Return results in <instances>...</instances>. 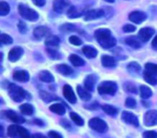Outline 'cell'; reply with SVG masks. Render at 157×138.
I'll list each match as a JSON object with an SVG mask.
<instances>
[{"mask_svg":"<svg viewBox=\"0 0 157 138\" xmlns=\"http://www.w3.org/2000/svg\"><path fill=\"white\" fill-rule=\"evenodd\" d=\"M128 71L131 74H139L140 72V66L137 62H131L128 65Z\"/></svg>","mask_w":157,"mask_h":138,"instance_id":"cell-32","label":"cell"},{"mask_svg":"<svg viewBox=\"0 0 157 138\" xmlns=\"http://www.w3.org/2000/svg\"><path fill=\"white\" fill-rule=\"evenodd\" d=\"M67 13L68 18H70V19H74V18H78V17L82 16V11L78 10L76 7H70V8L67 10Z\"/></svg>","mask_w":157,"mask_h":138,"instance_id":"cell-31","label":"cell"},{"mask_svg":"<svg viewBox=\"0 0 157 138\" xmlns=\"http://www.w3.org/2000/svg\"><path fill=\"white\" fill-rule=\"evenodd\" d=\"M77 92H78V97H80L83 101H89L91 99V97H92V96L89 93V91H87L82 85H78L77 86Z\"/></svg>","mask_w":157,"mask_h":138,"instance_id":"cell-20","label":"cell"},{"mask_svg":"<svg viewBox=\"0 0 157 138\" xmlns=\"http://www.w3.org/2000/svg\"><path fill=\"white\" fill-rule=\"evenodd\" d=\"M34 123L39 124V125H43V121H41L40 120H34Z\"/></svg>","mask_w":157,"mask_h":138,"instance_id":"cell-53","label":"cell"},{"mask_svg":"<svg viewBox=\"0 0 157 138\" xmlns=\"http://www.w3.org/2000/svg\"><path fill=\"white\" fill-rule=\"evenodd\" d=\"M96 80H97V78H96L94 75H93V74L88 75V76L85 78V80H84V87H85V89H86L87 91H89V92L93 91L94 88Z\"/></svg>","mask_w":157,"mask_h":138,"instance_id":"cell-17","label":"cell"},{"mask_svg":"<svg viewBox=\"0 0 157 138\" xmlns=\"http://www.w3.org/2000/svg\"><path fill=\"white\" fill-rule=\"evenodd\" d=\"M102 64H103L104 67L112 68V67H115V66H116L117 61H116V59H115L113 57L105 55V56L102 57Z\"/></svg>","mask_w":157,"mask_h":138,"instance_id":"cell-21","label":"cell"},{"mask_svg":"<svg viewBox=\"0 0 157 138\" xmlns=\"http://www.w3.org/2000/svg\"><path fill=\"white\" fill-rule=\"evenodd\" d=\"M63 95H64L65 98L69 103H71V104L76 103L77 98H76V96L74 94V91H73V89L71 88L70 85H64V87H63Z\"/></svg>","mask_w":157,"mask_h":138,"instance_id":"cell-14","label":"cell"},{"mask_svg":"<svg viewBox=\"0 0 157 138\" xmlns=\"http://www.w3.org/2000/svg\"><path fill=\"white\" fill-rule=\"evenodd\" d=\"M143 77L145 82H147L148 84L151 85H155L157 84V76L156 74H153L148 71H145L143 73Z\"/></svg>","mask_w":157,"mask_h":138,"instance_id":"cell-22","label":"cell"},{"mask_svg":"<svg viewBox=\"0 0 157 138\" xmlns=\"http://www.w3.org/2000/svg\"><path fill=\"white\" fill-rule=\"evenodd\" d=\"M85 108H90V109H95V108H98V103H97V102H94V103H93L92 105H90L89 107L85 106Z\"/></svg>","mask_w":157,"mask_h":138,"instance_id":"cell-49","label":"cell"},{"mask_svg":"<svg viewBox=\"0 0 157 138\" xmlns=\"http://www.w3.org/2000/svg\"><path fill=\"white\" fill-rule=\"evenodd\" d=\"M94 36H95V39L97 40V42L101 45V46L105 49L111 48V47L115 46L117 44L116 38L112 35L110 30H108V29L102 28V29L96 30L94 33Z\"/></svg>","mask_w":157,"mask_h":138,"instance_id":"cell-1","label":"cell"},{"mask_svg":"<svg viewBox=\"0 0 157 138\" xmlns=\"http://www.w3.org/2000/svg\"><path fill=\"white\" fill-rule=\"evenodd\" d=\"M142 135L143 138H157V132L154 131H146Z\"/></svg>","mask_w":157,"mask_h":138,"instance_id":"cell-43","label":"cell"},{"mask_svg":"<svg viewBox=\"0 0 157 138\" xmlns=\"http://www.w3.org/2000/svg\"><path fill=\"white\" fill-rule=\"evenodd\" d=\"M151 45H152V48L157 50V35L153 38L152 42H151Z\"/></svg>","mask_w":157,"mask_h":138,"instance_id":"cell-50","label":"cell"},{"mask_svg":"<svg viewBox=\"0 0 157 138\" xmlns=\"http://www.w3.org/2000/svg\"><path fill=\"white\" fill-rule=\"evenodd\" d=\"M33 2L34 5L39 6V7H43L45 4V0H33Z\"/></svg>","mask_w":157,"mask_h":138,"instance_id":"cell-48","label":"cell"},{"mask_svg":"<svg viewBox=\"0 0 157 138\" xmlns=\"http://www.w3.org/2000/svg\"><path fill=\"white\" fill-rule=\"evenodd\" d=\"M89 126L93 130H94L98 132H105L108 130V126H107L106 122L99 118H93L92 120H90Z\"/></svg>","mask_w":157,"mask_h":138,"instance_id":"cell-6","label":"cell"},{"mask_svg":"<svg viewBox=\"0 0 157 138\" xmlns=\"http://www.w3.org/2000/svg\"><path fill=\"white\" fill-rule=\"evenodd\" d=\"M145 71H148V72L157 75V64L146 63L145 64Z\"/></svg>","mask_w":157,"mask_h":138,"instance_id":"cell-39","label":"cell"},{"mask_svg":"<svg viewBox=\"0 0 157 138\" xmlns=\"http://www.w3.org/2000/svg\"><path fill=\"white\" fill-rule=\"evenodd\" d=\"M121 118H122V120L125 122H127V123H128L130 125H133L135 127L139 126V120H138V118L133 113H131L129 111H123V113L121 115Z\"/></svg>","mask_w":157,"mask_h":138,"instance_id":"cell-10","label":"cell"},{"mask_svg":"<svg viewBox=\"0 0 157 138\" xmlns=\"http://www.w3.org/2000/svg\"><path fill=\"white\" fill-rule=\"evenodd\" d=\"M61 125H63L66 129H67V126L68 127V128H70V125H69V123L66 120H61Z\"/></svg>","mask_w":157,"mask_h":138,"instance_id":"cell-51","label":"cell"},{"mask_svg":"<svg viewBox=\"0 0 157 138\" xmlns=\"http://www.w3.org/2000/svg\"><path fill=\"white\" fill-rule=\"evenodd\" d=\"M147 18V15L142 12V11H139V10H136V11H133L129 14L128 16V19L130 22H135L137 24H140L141 22H143Z\"/></svg>","mask_w":157,"mask_h":138,"instance_id":"cell-11","label":"cell"},{"mask_svg":"<svg viewBox=\"0 0 157 138\" xmlns=\"http://www.w3.org/2000/svg\"><path fill=\"white\" fill-rule=\"evenodd\" d=\"M46 52H47L48 56L53 59H56V58L60 57V55L55 48H46Z\"/></svg>","mask_w":157,"mask_h":138,"instance_id":"cell-40","label":"cell"},{"mask_svg":"<svg viewBox=\"0 0 157 138\" xmlns=\"http://www.w3.org/2000/svg\"><path fill=\"white\" fill-rule=\"evenodd\" d=\"M144 124L146 126L157 125V110H149L144 116Z\"/></svg>","mask_w":157,"mask_h":138,"instance_id":"cell-8","label":"cell"},{"mask_svg":"<svg viewBox=\"0 0 157 138\" xmlns=\"http://www.w3.org/2000/svg\"><path fill=\"white\" fill-rule=\"evenodd\" d=\"M69 61L75 67H81L84 65V60L81 57H78V55H75V54H72L69 56Z\"/></svg>","mask_w":157,"mask_h":138,"instance_id":"cell-27","label":"cell"},{"mask_svg":"<svg viewBox=\"0 0 157 138\" xmlns=\"http://www.w3.org/2000/svg\"><path fill=\"white\" fill-rule=\"evenodd\" d=\"M125 104H126V107L128 108H136V105H137V102H136V100L134 98L128 97Z\"/></svg>","mask_w":157,"mask_h":138,"instance_id":"cell-42","label":"cell"},{"mask_svg":"<svg viewBox=\"0 0 157 138\" xmlns=\"http://www.w3.org/2000/svg\"><path fill=\"white\" fill-rule=\"evenodd\" d=\"M69 0H54L53 2V10L57 13H62L65 10L67 11V10L70 8Z\"/></svg>","mask_w":157,"mask_h":138,"instance_id":"cell-7","label":"cell"},{"mask_svg":"<svg viewBox=\"0 0 157 138\" xmlns=\"http://www.w3.org/2000/svg\"><path fill=\"white\" fill-rule=\"evenodd\" d=\"M48 136H49V138H63L60 133H58V132H56L55 131L49 132H48Z\"/></svg>","mask_w":157,"mask_h":138,"instance_id":"cell-47","label":"cell"},{"mask_svg":"<svg viewBox=\"0 0 157 138\" xmlns=\"http://www.w3.org/2000/svg\"><path fill=\"white\" fill-rule=\"evenodd\" d=\"M33 35L37 39H42L44 37H49L50 36V30L45 26H39L34 29Z\"/></svg>","mask_w":157,"mask_h":138,"instance_id":"cell-16","label":"cell"},{"mask_svg":"<svg viewBox=\"0 0 157 138\" xmlns=\"http://www.w3.org/2000/svg\"><path fill=\"white\" fill-rule=\"evenodd\" d=\"M39 79L44 83H53L55 80L54 76L48 71H42L39 73Z\"/></svg>","mask_w":157,"mask_h":138,"instance_id":"cell-24","label":"cell"},{"mask_svg":"<svg viewBox=\"0 0 157 138\" xmlns=\"http://www.w3.org/2000/svg\"><path fill=\"white\" fill-rule=\"evenodd\" d=\"M8 91L10 97L16 102H21L26 97V92L20 86L16 85L15 84H9L8 85Z\"/></svg>","mask_w":157,"mask_h":138,"instance_id":"cell-3","label":"cell"},{"mask_svg":"<svg viewBox=\"0 0 157 138\" xmlns=\"http://www.w3.org/2000/svg\"><path fill=\"white\" fill-rule=\"evenodd\" d=\"M154 34V30L152 28H149V27H145L140 30L139 32V39L141 42H148L151 36Z\"/></svg>","mask_w":157,"mask_h":138,"instance_id":"cell-12","label":"cell"},{"mask_svg":"<svg viewBox=\"0 0 157 138\" xmlns=\"http://www.w3.org/2000/svg\"><path fill=\"white\" fill-rule=\"evenodd\" d=\"M60 39L56 35H50L45 40V45L47 48H56L59 45Z\"/></svg>","mask_w":157,"mask_h":138,"instance_id":"cell-18","label":"cell"},{"mask_svg":"<svg viewBox=\"0 0 157 138\" xmlns=\"http://www.w3.org/2000/svg\"><path fill=\"white\" fill-rule=\"evenodd\" d=\"M13 78L18 82H28L30 76L29 73L25 71H16L13 73Z\"/></svg>","mask_w":157,"mask_h":138,"instance_id":"cell-19","label":"cell"},{"mask_svg":"<svg viewBox=\"0 0 157 138\" xmlns=\"http://www.w3.org/2000/svg\"><path fill=\"white\" fill-rule=\"evenodd\" d=\"M49 109L51 111H53L54 113L57 114V115H64L66 112V108L63 105L61 104H53L52 106H50Z\"/></svg>","mask_w":157,"mask_h":138,"instance_id":"cell-28","label":"cell"},{"mask_svg":"<svg viewBox=\"0 0 157 138\" xmlns=\"http://www.w3.org/2000/svg\"><path fill=\"white\" fill-rule=\"evenodd\" d=\"M105 16V10H92L85 13L84 20L85 21H94L96 19H99L101 17Z\"/></svg>","mask_w":157,"mask_h":138,"instance_id":"cell-13","label":"cell"},{"mask_svg":"<svg viewBox=\"0 0 157 138\" xmlns=\"http://www.w3.org/2000/svg\"><path fill=\"white\" fill-rule=\"evenodd\" d=\"M0 42H1V44H3V45H10L13 43V40L9 34H1V35H0Z\"/></svg>","mask_w":157,"mask_h":138,"instance_id":"cell-38","label":"cell"},{"mask_svg":"<svg viewBox=\"0 0 157 138\" xmlns=\"http://www.w3.org/2000/svg\"><path fill=\"white\" fill-rule=\"evenodd\" d=\"M19 12L21 14V16L27 21L35 22L39 18V15L35 10H33V9L29 8L28 6L24 5V4L19 5Z\"/></svg>","mask_w":157,"mask_h":138,"instance_id":"cell-4","label":"cell"},{"mask_svg":"<svg viewBox=\"0 0 157 138\" xmlns=\"http://www.w3.org/2000/svg\"><path fill=\"white\" fill-rule=\"evenodd\" d=\"M21 112L24 115H33V107L30 104H22L20 107Z\"/></svg>","mask_w":157,"mask_h":138,"instance_id":"cell-33","label":"cell"},{"mask_svg":"<svg viewBox=\"0 0 157 138\" xmlns=\"http://www.w3.org/2000/svg\"><path fill=\"white\" fill-rule=\"evenodd\" d=\"M125 43L127 44V45H128L130 47H132V48H140V46H141V44H140V42L138 40V39H136L135 37H133V36H130V37H128L126 40H125Z\"/></svg>","mask_w":157,"mask_h":138,"instance_id":"cell-29","label":"cell"},{"mask_svg":"<svg viewBox=\"0 0 157 138\" xmlns=\"http://www.w3.org/2000/svg\"><path fill=\"white\" fill-rule=\"evenodd\" d=\"M82 52L88 58H94L97 56V50L95 48H94L93 46H90V45L83 46Z\"/></svg>","mask_w":157,"mask_h":138,"instance_id":"cell-23","label":"cell"},{"mask_svg":"<svg viewBox=\"0 0 157 138\" xmlns=\"http://www.w3.org/2000/svg\"><path fill=\"white\" fill-rule=\"evenodd\" d=\"M135 30H136V27L133 26L132 24H126V25L123 27V31H124L125 33H133Z\"/></svg>","mask_w":157,"mask_h":138,"instance_id":"cell-45","label":"cell"},{"mask_svg":"<svg viewBox=\"0 0 157 138\" xmlns=\"http://www.w3.org/2000/svg\"><path fill=\"white\" fill-rule=\"evenodd\" d=\"M102 109L108 115H116L117 113V108L111 106V105H103L102 106Z\"/></svg>","mask_w":157,"mask_h":138,"instance_id":"cell-34","label":"cell"},{"mask_svg":"<svg viewBox=\"0 0 157 138\" xmlns=\"http://www.w3.org/2000/svg\"><path fill=\"white\" fill-rule=\"evenodd\" d=\"M40 97L46 103H49V102H52V101L58 99V97L56 95L50 94V93L45 92V91H40Z\"/></svg>","mask_w":157,"mask_h":138,"instance_id":"cell-25","label":"cell"},{"mask_svg":"<svg viewBox=\"0 0 157 138\" xmlns=\"http://www.w3.org/2000/svg\"><path fill=\"white\" fill-rule=\"evenodd\" d=\"M22 54H23V49L21 47H20V46L13 47L9 53V59L11 62H16L17 60H19L21 58Z\"/></svg>","mask_w":157,"mask_h":138,"instance_id":"cell-15","label":"cell"},{"mask_svg":"<svg viewBox=\"0 0 157 138\" xmlns=\"http://www.w3.org/2000/svg\"><path fill=\"white\" fill-rule=\"evenodd\" d=\"M140 97L143 98V99H148L151 97L152 95V92L151 90L146 86V85H140Z\"/></svg>","mask_w":157,"mask_h":138,"instance_id":"cell-30","label":"cell"},{"mask_svg":"<svg viewBox=\"0 0 157 138\" xmlns=\"http://www.w3.org/2000/svg\"><path fill=\"white\" fill-rule=\"evenodd\" d=\"M8 135L10 138H33L29 131L20 125H10L8 128Z\"/></svg>","mask_w":157,"mask_h":138,"instance_id":"cell-2","label":"cell"},{"mask_svg":"<svg viewBox=\"0 0 157 138\" xmlns=\"http://www.w3.org/2000/svg\"><path fill=\"white\" fill-rule=\"evenodd\" d=\"M97 90L101 95H115L117 91V85L115 82H103L98 85Z\"/></svg>","mask_w":157,"mask_h":138,"instance_id":"cell-5","label":"cell"},{"mask_svg":"<svg viewBox=\"0 0 157 138\" xmlns=\"http://www.w3.org/2000/svg\"><path fill=\"white\" fill-rule=\"evenodd\" d=\"M2 114L6 116L7 119H9L10 120L17 123V124H20V123H23L25 121L24 118L19 114H17L16 112L12 111V110H7V111H2Z\"/></svg>","mask_w":157,"mask_h":138,"instance_id":"cell-9","label":"cell"},{"mask_svg":"<svg viewBox=\"0 0 157 138\" xmlns=\"http://www.w3.org/2000/svg\"><path fill=\"white\" fill-rule=\"evenodd\" d=\"M10 8L8 3H6L4 1L0 2V15L6 16L10 13Z\"/></svg>","mask_w":157,"mask_h":138,"instance_id":"cell-35","label":"cell"},{"mask_svg":"<svg viewBox=\"0 0 157 138\" xmlns=\"http://www.w3.org/2000/svg\"><path fill=\"white\" fill-rule=\"evenodd\" d=\"M70 118H71V120H73V122L75 123V124H77L78 126H82L83 124H84V121H83V120L82 119V117H80L78 116L77 113H75V112H71L70 113Z\"/></svg>","mask_w":157,"mask_h":138,"instance_id":"cell-36","label":"cell"},{"mask_svg":"<svg viewBox=\"0 0 157 138\" xmlns=\"http://www.w3.org/2000/svg\"><path fill=\"white\" fill-rule=\"evenodd\" d=\"M59 29L63 33H71L76 30V27H75V25H73L71 23H65V24L61 25Z\"/></svg>","mask_w":157,"mask_h":138,"instance_id":"cell-37","label":"cell"},{"mask_svg":"<svg viewBox=\"0 0 157 138\" xmlns=\"http://www.w3.org/2000/svg\"><path fill=\"white\" fill-rule=\"evenodd\" d=\"M56 70L58 73H60L63 75H70L73 73V70L66 64H60L56 66Z\"/></svg>","mask_w":157,"mask_h":138,"instance_id":"cell-26","label":"cell"},{"mask_svg":"<svg viewBox=\"0 0 157 138\" xmlns=\"http://www.w3.org/2000/svg\"><path fill=\"white\" fill-rule=\"evenodd\" d=\"M18 28H19L20 32H21V34H25V33L27 32V26H26V24H25L24 22H19Z\"/></svg>","mask_w":157,"mask_h":138,"instance_id":"cell-46","label":"cell"},{"mask_svg":"<svg viewBox=\"0 0 157 138\" xmlns=\"http://www.w3.org/2000/svg\"><path fill=\"white\" fill-rule=\"evenodd\" d=\"M124 87H125V89H126L127 91H128V92H130V93H134V94H136V93H137L136 87H135L132 84H130V83L126 84Z\"/></svg>","mask_w":157,"mask_h":138,"instance_id":"cell-44","label":"cell"},{"mask_svg":"<svg viewBox=\"0 0 157 138\" xmlns=\"http://www.w3.org/2000/svg\"><path fill=\"white\" fill-rule=\"evenodd\" d=\"M69 43L74 45H81L82 44V41L80 37H78L76 35H72L69 37Z\"/></svg>","mask_w":157,"mask_h":138,"instance_id":"cell-41","label":"cell"},{"mask_svg":"<svg viewBox=\"0 0 157 138\" xmlns=\"http://www.w3.org/2000/svg\"><path fill=\"white\" fill-rule=\"evenodd\" d=\"M105 1L108 2V3H114L115 2V0H105Z\"/></svg>","mask_w":157,"mask_h":138,"instance_id":"cell-54","label":"cell"},{"mask_svg":"<svg viewBox=\"0 0 157 138\" xmlns=\"http://www.w3.org/2000/svg\"><path fill=\"white\" fill-rule=\"evenodd\" d=\"M33 138H47V137L43 135V134H41V133H35V134L33 135Z\"/></svg>","mask_w":157,"mask_h":138,"instance_id":"cell-52","label":"cell"}]
</instances>
